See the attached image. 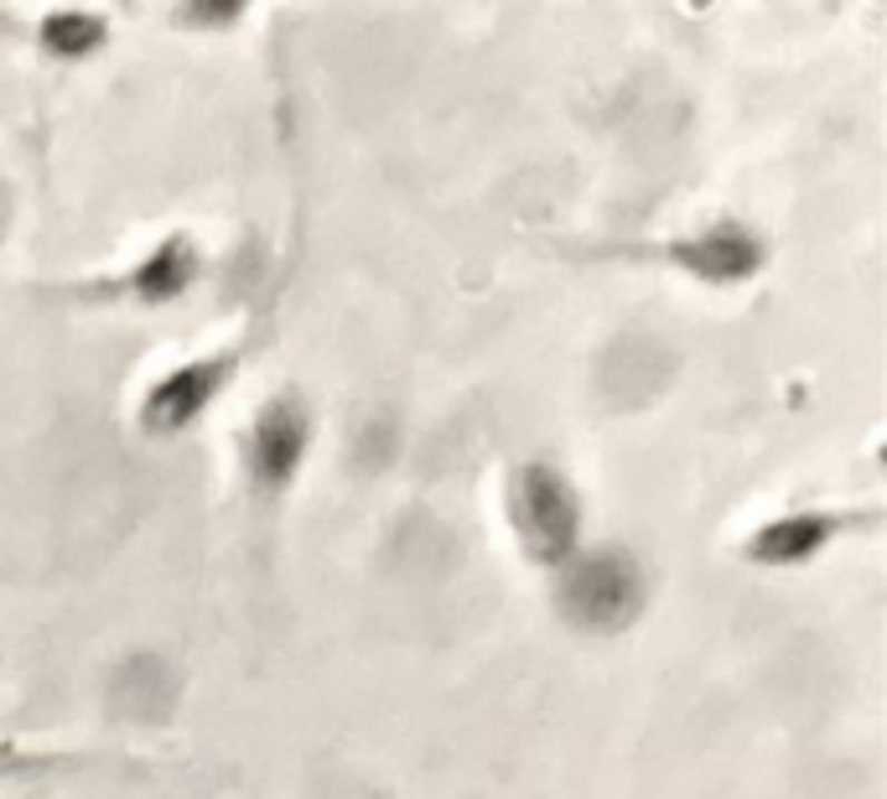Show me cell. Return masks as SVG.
Returning <instances> with one entry per match:
<instances>
[{"label":"cell","mask_w":887,"mask_h":799,"mask_svg":"<svg viewBox=\"0 0 887 799\" xmlns=\"http://www.w3.org/2000/svg\"><path fill=\"white\" fill-rule=\"evenodd\" d=\"M566 603H572V613L582 623H602V629L628 623L633 607H639V572L623 556H597L572 576Z\"/></svg>","instance_id":"obj_1"},{"label":"cell","mask_w":887,"mask_h":799,"mask_svg":"<svg viewBox=\"0 0 887 799\" xmlns=\"http://www.w3.org/2000/svg\"><path fill=\"white\" fill-rule=\"evenodd\" d=\"M301 452V426L291 410H275L271 421L260 426V468H271V478H281V472L296 462Z\"/></svg>","instance_id":"obj_3"},{"label":"cell","mask_w":887,"mask_h":799,"mask_svg":"<svg viewBox=\"0 0 887 799\" xmlns=\"http://www.w3.org/2000/svg\"><path fill=\"white\" fill-rule=\"evenodd\" d=\"M519 509H525V529L535 535L540 550L566 545V535H572V498H566V488H561L550 472H529Z\"/></svg>","instance_id":"obj_2"}]
</instances>
